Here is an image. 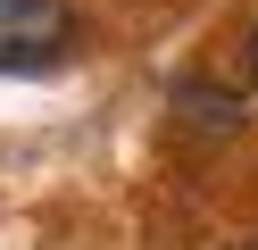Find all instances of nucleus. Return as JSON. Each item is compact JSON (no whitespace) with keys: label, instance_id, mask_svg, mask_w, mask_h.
Masks as SVG:
<instances>
[{"label":"nucleus","instance_id":"7ed1b4c3","mask_svg":"<svg viewBox=\"0 0 258 250\" xmlns=\"http://www.w3.org/2000/svg\"><path fill=\"white\" fill-rule=\"evenodd\" d=\"M250 75H258V33H250Z\"/></svg>","mask_w":258,"mask_h":250},{"label":"nucleus","instance_id":"f257e3e1","mask_svg":"<svg viewBox=\"0 0 258 250\" xmlns=\"http://www.w3.org/2000/svg\"><path fill=\"white\" fill-rule=\"evenodd\" d=\"M75 50L67 0H0V75H42Z\"/></svg>","mask_w":258,"mask_h":250},{"label":"nucleus","instance_id":"f03ea898","mask_svg":"<svg viewBox=\"0 0 258 250\" xmlns=\"http://www.w3.org/2000/svg\"><path fill=\"white\" fill-rule=\"evenodd\" d=\"M175 109H183L191 125H208V133H233V125H241V100L217 92V83H191V75L175 83Z\"/></svg>","mask_w":258,"mask_h":250},{"label":"nucleus","instance_id":"20e7f679","mask_svg":"<svg viewBox=\"0 0 258 250\" xmlns=\"http://www.w3.org/2000/svg\"><path fill=\"white\" fill-rule=\"evenodd\" d=\"M233 250H258V242H233Z\"/></svg>","mask_w":258,"mask_h":250}]
</instances>
